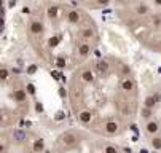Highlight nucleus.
Wrapping results in <instances>:
<instances>
[{
  "label": "nucleus",
  "mask_w": 161,
  "mask_h": 153,
  "mask_svg": "<svg viewBox=\"0 0 161 153\" xmlns=\"http://www.w3.org/2000/svg\"><path fill=\"white\" fill-rule=\"evenodd\" d=\"M77 142H78V137L74 134V133H65L62 137H61V144L64 145V147H74V145H77Z\"/></svg>",
  "instance_id": "1"
},
{
  "label": "nucleus",
  "mask_w": 161,
  "mask_h": 153,
  "mask_svg": "<svg viewBox=\"0 0 161 153\" xmlns=\"http://www.w3.org/2000/svg\"><path fill=\"white\" fill-rule=\"evenodd\" d=\"M14 99H16L18 102H26L27 93H26L24 90H16V91H14Z\"/></svg>",
  "instance_id": "2"
},
{
  "label": "nucleus",
  "mask_w": 161,
  "mask_h": 153,
  "mask_svg": "<svg viewBox=\"0 0 161 153\" xmlns=\"http://www.w3.org/2000/svg\"><path fill=\"white\" fill-rule=\"evenodd\" d=\"M105 131H107L108 134H115V133L118 131V124L115 123V121H108V123L105 124Z\"/></svg>",
  "instance_id": "3"
},
{
  "label": "nucleus",
  "mask_w": 161,
  "mask_h": 153,
  "mask_svg": "<svg viewBox=\"0 0 161 153\" xmlns=\"http://www.w3.org/2000/svg\"><path fill=\"white\" fill-rule=\"evenodd\" d=\"M42 30H43V24L38 23V21H35V23L31 24V32L32 34H42Z\"/></svg>",
  "instance_id": "4"
},
{
  "label": "nucleus",
  "mask_w": 161,
  "mask_h": 153,
  "mask_svg": "<svg viewBox=\"0 0 161 153\" xmlns=\"http://www.w3.org/2000/svg\"><path fill=\"white\" fill-rule=\"evenodd\" d=\"M81 80H83L85 83H93V81H94V75L91 74L89 70H85V72L81 74Z\"/></svg>",
  "instance_id": "5"
},
{
  "label": "nucleus",
  "mask_w": 161,
  "mask_h": 153,
  "mask_svg": "<svg viewBox=\"0 0 161 153\" xmlns=\"http://www.w3.org/2000/svg\"><path fill=\"white\" fill-rule=\"evenodd\" d=\"M78 118H80V121H81V123H89V121H91V112L83 110V112H80Z\"/></svg>",
  "instance_id": "6"
},
{
  "label": "nucleus",
  "mask_w": 161,
  "mask_h": 153,
  "mask_svg": "<svg viewBox=\"0 0 161 153\" xmlns=\"http://www.w3.org/2000/svg\"><path fill=\"white\" fill-rule=\"evenodd\" d=\"M43 148H45L43 139H37V140L34 142V151H35V153H40V151H43Z\"/></svg>",
  "instance_id": "7"
},
{
  "label": "nucleus",
  "mask_w": 161,
  "mask_h": 153,
  "mask_svg": "<svg viewBox=\"0 0 161 153\" xmlns=\"http://www.w3.org/2000/svg\"><path fill=\"white\" fill-rule=\"evenodd\" d=\"M96 67H97V72L99 74H105L108 70V64H107V61H101V62L96 64Z\"/></svg>",
  "instance_id": "8"
},
{
  "label": "nucleus",
  "mask_w": 161,
  "mask_h": 153,
  "mask_svg": "<svg viewBox=\"0 0 161 153\" xmlns=\"http://www.w3.org/2000/svg\"><path fill=\"white\" fill-rule=\"evenodd\" d=\"M158 131V123L156 121H150L148 124H147V133L148 134H155Z\"/></svg>",
  "instance_id": "9"
},
{
  "label": "nucleus",
  "mask_w": 161,
  "mask_h": 153,
  "mask_svg": "<svg viewBox=\"0 0 161 153\" xmlns=\"http://www.w3.org/2000/svg\"><path fill=\"white\" fill-rule=\"evenodd\" d=\"M13 139L18 140V142L26 140V133H22V131H14V133H13Z\"/></svg>",
  "instance_id": "10"
},
{
  "label": "nucleus",
  "mask_w": 161,
  "mask_h": 153,
  "mask_svg": "<svg viewBox=\"0 0 161 153\" xmlns=\"http://www.w3.org/2000/svg\"><path fill=\"white\" fill-rule=\"evenodd\" d=\"M156 102H158V101H156L155 96H148V97L145 99V107H147V108H153V107L156 105Z\"/></svg>",
  "instance_id": "11"
},
{
  "label": "nucleus",
  "mask_w": 161,
  "mask_h": 153,
  "mask_svg": "<svg viewBox=\"0 0 161 153\" xmlns=\"http://www.w3.org/2000/svg\"><path fill=\"white\" fill-rule=\"evenodd\" d=\"M121 88H123L125 91H131V90L134 88V83H132L129 78H126V80H123V83H121Z\"/></svg>",
  "instance_id": "12"
},
{
  "label": "nucleus",
  "mask_w": 161,
  "mask_h": 153,
  "mask_svg": "<svg viewBox=\"0 0 161 153\" xmlns=\"http://www.w3.org/2000/svg\"><path fill=\"white\" fill-rule=\"evenodd\" d=\"M89 51H91V48H89V45H86V43H83V45L78 48L80 56H88V54H89Z\"/></svg>",
  "instance_id": "13"
},
{
  "label": "nucleus",
  "mask_w": 161,
  "mask_h": 153,
  "mask_svg": "<svg viewBox=\"0 0 161 153\" xmlns=\"http://www.w3.org/2000/svg\"><path fill=\"white\" fill-rule=\"evenodd\" d=\"M78 19H80V14H78V11H70L69 13V21H70V23H78Z\"/></svg>",
  "instance_id": "14"
},
{
  "label": "nucleus",
  "mask_w": 161,
  "mask_h": 153,
  "mask_svg": "<svg viewBox=\"0 0 161 153\" xmlns=\"http://www.w3.org/2000/svg\"><path fill=\"white\" fill-rule=\"evenodd\" d=\"M58 14H59V10H58V7H51V8H48V16H50L51 19L58 18Z\"/></svg>",
  "instance_id": "15"
},
{
  "label": "nucleus",
  "mask_w": 161,
  "mask_h": 153,
  "mask_svg": "<svg viewBox=\"0 0 161 153\" xmlns=\"http://www.w3.org/2000/svg\"><path fill=\"white\" fill-rule=\"evenodd\" d=\"M152 145H153L155 150H161V139H159V137H155V139L152 140Z\"/></svg>",
  "instance_id": "16"
},
{
  "label": "nucleus",
  "mask_w": 161,
  "mask_h": 153,
  "mask_svg": "<svg viewBox=\"0 0 161 153\" xmlns=\"http://www.w3.org/2000/svg\"><path fill=\"white\" fill-rule=\"evenodd\" d=\"M56 65H58L59 69H64V67H65V59H64L62 56L58 57V59H56Z\"/></svg>",
  "instance_id": "17"
},
{
  "label": "nucleus",
  "mask_w": 161,
  "mask_h": 153,
  "mask_svg": "<svg viewBox=\"0 0 161 153\" xmlns=\"http://www.w3.org/2000/svg\"><path fill=\"white\" fill-rule=\"evenodd\" d=\"M137 13H139V14H147L148 13V8L145 5H139V7H137Z\"/></svg>",
  "instance_id": "18"
},
{
  "label": "nucleus",
  "mask_w": 161,
  "mask_h": 153,
  "mask_svg": "<svg viewBox=\"0 0 161 153\" xmlns=\"http://www.w3.org/2000/svg\"><path fill=\"white\" fill-rule=\"evenodd\" d=\"M142 117H144V118H150V117H152V108H147V107H145L144 110H142Z\"/></svg>",
  "instance_id": "19"
},
{
  "label": "nucleus",
  "mask_w": 161,
  "mask_h": 153,
  "mask_svg": "<svg viewBox=\"0 0 161 153\" xmlns=\"http://www.w3.org/2000/svg\"><path fill=\"white\" fill-rule=\"evenodd\" d=\"M58 43H59V37H53V38L50 40V43H48V45L53 48V46H56V45H58Z\"/></svg>",
  "instance_id": "20"
},
{
  "label": "nucleus",
  "mask_w": 161,
  "mask_h": 153,
  "mask_svg": "<svg viewBox=\"0 0 161 153\" xmlns=\"http://www.w3.org/2000/svg\"><path fill=\"white\" fill-rule=\"evenodd\" d=\"M105 153H118L117 151V148H115V147H112V145H108V147H105V150H104Z\"/></svg>",
  "instance_id": "21"
},
{
  "label": "nucleus",
  "mask_w": 161,
  "mask_h": 153,
  "mask_svg": "<svg viewBox=\"0 0 161 153\" xmlns=\"http://www.w3.org/2000/svg\"><path fill=\"white\" fill-rule=\"evenodd\" d=\"M27 93H29V94H35V86H34L32 83L27 85Z\"/></svg>",
  "instance_id": "22"
},
{
  "label": "nucleus",
  "mask_w": 161,
  "mask_h": 153,
  "mask_svg": "<svg viewBox=\"0 0 161 153\" xmlns=\"http://www.w3.org/2000/svg\"><path fill=\"white\" fill-rule=\"evenodd\" d=\"M83 37H93V30H91V29L83 30Z\"/></svg>",
  "instance_id": "23"
},
{
  "label": "nucleus",
  "mask_w": 161,
  "mask_h": 153,
  "mask_svg": "<svg viewBox=\"0 0 161 153\" xmlns=\"http://www.w3.org/2000/svg\"><path fill=\"white\" fill-rule=\"evenodd\" d=\"M0 75H2V80H7L8 78V70L7 69H2V74H0Z\"/></svg>",
  "instance_id": "24"
},
{
  "label": "nucleus",
  "mask_w": 161,
  "mask_h": 153,
  "mask_svg": "<svg viewBox=\"0 0 161 153\" xmlns=\"http://www.w3.org/2000/svg\"><path fill=\"white\" fill-rule=\"evenodd\" d=\"M35 72H37V65H31L27 69V74H35Z\"/></svg>",
  "instance_id": "25"
},
{
  "label": "nucleus",
  "mask_w": 161,
  "mask_h": 153,
  "mask_svg": "<svg viewBox=\"0 0 161 153\" xmlns=\"http://www.w3.org/2000/svg\"><path fill=\"white\" fill-rule=\"evenodd\" d=\"M35 110H37V112H43V105H42L40 102H38V104L35 105Z\"/></svg>",
  "instance_id": "26"
},
{
  "label": "nucleus",
  "mask_w": 161,
  "mask_h": 153,
  "mask_svg": "<svg viewBox=\"0 0 161 153\" xmlns=\"http://www.w3.org/2000/svg\"><path fill=\"white\" fill-rule=\"evenodd\" d=\"M62 118H64V112H58V113H56V120L59 121V120H62Z\"/></svg>",
  "instance_id": "27"
},
{
  "label": "nucleus",
  "mask_w": 161,
  "mask_h": 153,
  "mask_svg": "<svg viewBox=\"0 0 161 153\" xmlns=\"http://www.w3.org/2000/svg\"><path fill=\"white\" fill-rule=\"evenodd\" d=\"M22 13H24V14H29V13H31V10H29L27 7H24V8H22Z\"/></svg>",
  "instance_id": "28"
},
{
  "label": "nucleus",
  "mask_w": 161,
  "mask_h": 153,
  "mask_svg": "<svg viewBox=\"0 0 161 153\" xmlns=\"http://www.w3.org/2000/svg\"><path fill=\"white\" fill-rule=\"evenodd\" d=\"M59 96L61 97H65V90H59Z\"/></svg>",
  "instance_id": "29"
},
{
  "label": "nucleus",
  "mask_w": 161,
  "mask_h": 153,
  "mask_svg": "<svg viewBox=\"0 0 161 153\" xmlns=\"http://www.w3.org/2000/svg\"><path fill=\"white\" fill-rule=\"evenodd\" d=\"M97 3H101V5H105V3H108V0H97Z\"/></svg>",
  "instance_id": "30"
},
{
  "label": "nucleus",
  "mask_w": 161,
  "mask_h": 153,
  "mask_svg": "<svg viewBox=\"0 0 161 153\" xmlns=\"http://www.w3.org/2000/svg\"><path fill=\"white\" fill-rule=\"evenodd\" d=\"M155 3L156 5H161V0H155Z\"/></svg>",
  "instance_id": "31"
},
{
  "label": "nucleus",
  "mask_w": 161,
  "mask_h": 153,
  "mask_svg": "<svg viewBox=\"0 0 161 153\" xmlns=\"http://www.w3.org/2000/svg\"><path fill=\"white\" fill-rule=\"evenodd\" d=\"M141 153H148V151H147L145 148H142V150H141Z\"/></svg>",
  "instance_id": "32"
}]
</instances>
